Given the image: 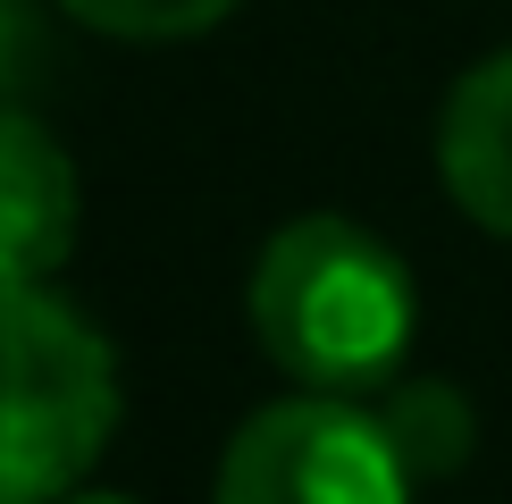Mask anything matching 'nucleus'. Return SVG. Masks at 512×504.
<instances>
[{"label":"nucleus","mask_w":512,"mask_h":504,"mask_svg":"<svg viewBox=\"0 0 512 504\" xmlns=\"http://www.w3.org/2000/svg\"><path fill=\"white\" fill-rule=\"evenodd\" d=\"M378 420L395 429V446H403V462H412L420 479L462 471V462H471V446H479L471 395L445 387V378H395V387L378 395Z\"/></svg>","instance_id":"nucleus-6"},{"label":"nucleus","mask_w":512,"mask_h":504,"mask_svg":"<svg viewBox=\"0 0 512 504\" xmlns=\"http://www.w3.org/2000/svg\"><path fill=\"white\" fill-rule=\"evenodd\" d=\"M420 328V294L395 244L361 219H286L252 261V336L311 395H387Z\"/></svg>","instance_id":"nucleus-1"},{"label":"nucleus","mask_w":512,"mask_h":504,"mask_svg":"<svg viewBox=\"0 0 512 504\" xmlns=\"http://www.w3.org/2000/svg\"><path fill=\"white\" fill-rule=\"evenodd\" d=\"M26 59H34V34L17 17V0H0V84H9V68H26Z\"/></svg>","instance_id":"nucleus-8"},{"label":"nucleus","mask_w":512,"mask_h":504,"mask_svg":"<svg viewBox=\"0 0 512 504\" xmlns=\"http://www.w3.org/2000/svg\"><path fill=\"white\" fill-rule=\"evenodd\" d=\"M76 219H84V185L68 143L0 101V286L59 278L76 252Z\"/></svg>","instance_id":"nucleus-4"},{"label":"nucleus","mask_w":512,"mask_h":504,"mask_svg":"<svg viewBox=\"0 0 512 504\" xmlns=\"http://www.w3.org/2000/svg\"><path fill=\"white\" fill-rule=\"evenodd\" d=\"M118 437V353L51 286H0V504H59Z\"/></svg>","instance_id":"nucleus-2"},{"label":"nucleus","mask_w":512,"mask_h":504,"mask_svg":"<svg viewBox=\"0 0 512 504\" xmlns=\"http://www.w3.org/2000/svg\"><path fill=\"white\" fill-rule=\"evenodd\" d=\"M59 504H135V496H110V488H76V496H59Z\"/></svg>","instance_id":"nucleus-9"},{"label":"nucleus","mask_w":512,"mask_h":504,"mask_svg":"<svg viewBox=\"0 0 512 504\" xmlns=\"http://www.w3.org/2000/svg\"><path fill=\"white\" fill-rule=\"evenodd\" d=\"M59 9L118 42H185V34H210L236 0H59Z\"/></svg>","instance_id":"nucleus-7"},{"label":"nucleus","mask_w":512,"mask_h":504,"mask_svg":"<svg viewBox=\"0 0 512 504\" xmlns=\"http://www.w3.org/2000/svg\"><path fill=\"white\" fill-rule=\"evenodd\" d=\"M437 177H445V194H454L462 219L512 244V51L479 59V68L445 93Z\"/></svg>","instance_id":"nucleus-5"},{"label":"nucleus","mask_w":512,"mask_h":504,"mask_svg":"<svg viewBox=\"0 0 512 504\" xmlns=\"http://www.w3.org/2000/svg\"><path fill=\"white\" fill-rule=\"evenodd\" d=\"M420 471L403 462L378 404L353 395H286L227 437L219 504H412Z\"/></svg>","instance_id":"nucleus-3"}]
</instances>
